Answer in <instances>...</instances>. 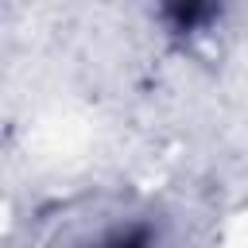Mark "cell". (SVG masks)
<instances>
[{
  "label": "cell",
  "instance_id": "obj_1",
  "mask_svg": "<svg viewBox=\"0 0 248 248\" xmlns=\"http://www.w3.org/2000/svg\"><path fill=\"white\" fill-rule=\"evenodd\" d=\"M101 248H147V232H143V229H132V232H112Z\"/></svg>",
  "mask_w": 248,
  "mask_h": 248
}]
</instances>
